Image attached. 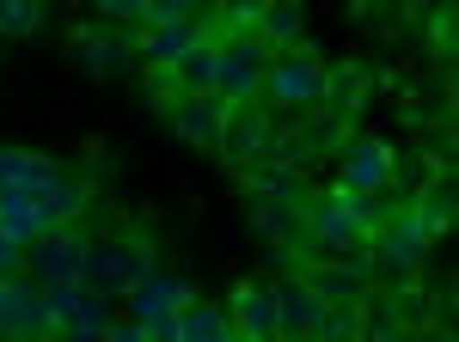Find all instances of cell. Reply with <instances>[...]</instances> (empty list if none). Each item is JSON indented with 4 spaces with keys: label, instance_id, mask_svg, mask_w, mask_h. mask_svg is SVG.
<instances>
[{
    "label": "cell",
    "instance_id": "d6986e66",
    "mask_svg": "<svg viewBox=\"0 0 459 342\" xmlns=\"http://www.w3.org/2000/svg\"><path fill=\"white\" fill-rule=\"evenodd\" d=\"M374 244H380V257H386L392 269H417L423 263V233L411 227V214H398V220H380V233H374Z\"/></svg>",
    "mask_w": 459,
    "mask_h": 342
},
{
    "label": "cell",
    "instance_id": "ac0fdd59",
    "mask_svg": "<svg viewBox=\"0 0 459 342\" xmlns=\"http://www.w3.org/2000/svg\"><path fill=\"white\" fill-rule=\"evenodd\" d=\"M178 342H239L227 306H209V300H190L178 312Z\"/></svg>",
    "mask_w": 459,
    "mask_h": 342
},
{
    "label": "cell",
    "instance_id": "9a60e30c",
    "mask_svg": "<svg viewBox=\"0 0 459 342\" xmlns=\"http://www.w3.org/2000/svg\"><path fill=\"white\" fill-rule=\"evenodd\" d=\"M74 56H80V68H86V73L110 80V73L129 68V56H135V31H117V25H105V31H80V37H74Z\"/></svg>",
    "mask_w": 459,
    "mask_h": 342
},
{
    "label": "cell",
    "instance_id": "7402d4cb",
    "mask_svg": "<svg viewBox=\"0 0 459 342\" xmlns=\"http://www.w3.org/2000/svg\"><path fill=\"white\" fill-rule=\"evenodd\" d=\"M404 214H411V227L423 233V244H435L447 227H454V202H447V196H423V202H411Z\"/></svg>",
    "mask_w": 459,
    "mask_h": 342
},
{
    "label": "cell",
    "instance_id": "83f0119b",
    "mask_svg": "<svg viewBox=\"0 0 459 342\" xmlns=\"http://www.w3.org/2000/svg\"><path fill=\"white\" fill-rule=\"evenodd\" d=\"M62 342H110V330H105V337H62Z\"/></svg>",
    "mask_w": 459,
    "mask_h": 342
},
{
    "label": "cell",
    "instance_id": "603a6c76",
    "mask_svg": "<svg viewBox=\"0 0 459 342\" xmlns=\"http://www.w3.org/2000/svg\"><path fill=\"white\" fill-rule=\"evenodd\" d=\"M37 25H43L37 0H0V37H31Z\"/></svg>",
    "mask_w": 459,
    "mask_h": 342
},
{
    "label": "cell",
    "instance_id": "ba28073f",
    "mask_svg": "<svg viewBox=\"0 0 459 342\" xmlns=\"http://www.w3.org/2000/svg\"><path fill=\"white\" fill-rule=\"evenodd\" d=\"M233 330L239 342H276V281H264V275H246L239 287H233Z\"/></svg>",
    "mask_w": 459,
    "mask_h": 342
},
{
    "label": "cell",
    "instance_id": "5bb4252c",
    "mask_svg": "<svg viewBox=\"0 0 459 342\" xmlns=\"http://www.w3.org/2000/svg\"><path fill=\"white\" fill-rule=\"evenodd\" d=\"M37 208H43V227H80V220H86V208H92V177L62 166L56 184H43V190H37Z\"/></svg>",
    "mask_w": 459,
    "mask_h": 342
},
{
    "label": "cell",
    "instance_id": "8fae6325",
    "mask_svg": "<svg viewBox=\"0 0 459 342\" xmlns=\"http://www.w3.org/2000/svg\"><path fill=\"white\" fill-rule=\"evenodd\" d=\"M196 300V287L184 281V275H172V269H153L147 281H135L129 287V318L135 324H153V318H178V312Z\"/></svg>",
    "mask_w": 459,
    "mask_h": 342
},
{
    "label": "cell",
    "instance_id": "2e32d148",
    "mask_svg": "<svg viewBox=\"0 0 459 342\" xmlns=\"http://www.w3.org/2000/svg\"><path fill=\"white\" fill-rule=\"evenodd\" d=\"M160 98H214V43H196L184 62L160 73Z\"/></svg>",
    "mask_w": 459,
    "mask_h": 342
},
{
    "label": "cell",
    "instance_id": "7c38bea8",
    "mask_svg": "<svg viewBox=\"0 0 459 342\" xmlns=\"http://www.w3.org/2000/svg\"><path fill=\"white\" fill-rule=\"evenodd\" d=\"M227 166H251L264 153V110L257 104H221V147Z\"/></svg>",
    "mask_w": 459,
    "mask_h": 342
},
{
    "label": "cell",
    "instance_id": "484cf974",
    "mask_svg": "<svg viewBox=\"0 0 459 342\" xmlns=\"http://www.w3.org/2000/svg\"><path fill=\"white\" fill-rule=\"evenodd\" d=\"M19 275H25V244L0 233V281H19Z\"/></svg>",
    "mask_w": 459,
    "mask_h": 342
},
{
    "label": "cell",
    "instance_id": "4316f807",
    "mask_svg": "<svg viewBox=\"0 0 459 342\" xmlns=\"http://www.w3.org/2000/svg\"><path fill=\"white\" fill-rule=\"evenodd\" d=\"M110 342H147V324H135V318H117V324H110Z\"/></svg>",
    "mask_w": 459,
    "mask_h": 342
},
{
    "label": "cell",
    "instance_id": "3957f363",
    "mask_svg": "<svg viewBox=\"0 0 459 342\" xmlns=\"http://www.w3.org/2000/svg\"><path fill=\"white\" fill-rule=\"evenodd\" d=\"M86 251H92V233H86V227H49V233L25 251V269L37 275V287L80 281V275H86Z\"/></svg>",
    "mask_w": 459,
    "mask_h": 342
},
{
    "label": "cell",
    "instance_id": "e0dca14e",
    "mask_svg": "<svg viewBox=\"0 0 459 342\" xmlns=\"http://www.w3.org/2000/svg\"><path fill=\"white\" fill-rule=\"evenodd\" d=\"M300 31H307V6H294V0H264V19H257L251 37H257L270 56H282V49L300 43Z\"/></svg>",
    "mask_w": 459,
    "mask_h": 342
},
{
    "label": "cell",
    "instance_id": "ffe728a7",
    "mask_svg": "<svg viewBox=\"0 0 459 342\" xmlns=\"http://www.w3.org/2000/svg\"><path fill=\"white\" fill-rule=\"evenodd\" d=\"M0 233H6V239H19L25 251H31V244L49 233V227H43L37 196H19V190H13V196H0Z\"/></svg>",
    "mask_w": 459,
    "mask_h": 342
},
{
    "label": "cell",
    "instance_id": "52a82bcc",
    "mask_svg": "<svg viewBox=\"0 0 459 342\" xmlns=\"http://www.w3.org/2000/svg\"><path fill=\"white\" fill-rule=\"evenodd\" d=\"M196 43H214L209 19H184V25H153V31H135V56H142V68L160 80V73L172 68V62H184Z\"/></svg>",
    "mask_w": 459,
    "mask_h": 342
},
{
    "label": "cell",
    "instance_id": "9c48e42d",
    "mask_svg": "<svg viewBox=\"0 0 459 342\" xmlns=\"http://www.w3.org/2000/svg\"><path fill=\"white\" fill-rule=\"evenodd\" d=\"M160 116L184 147H196V153L221 147V98H160Z\"/></svg>",
    "mask_w": 459,
    "mask_h": 342
},
{
    "label": "cell",
    "instance_id": "cb8c5ba5",
    "mask_svg": "<svg viewBox=\"0 0 459 342\" xmlns=\"http://www.w3.org/2000/svg\"><path fill=\"white\" fill-rule=\"evenodd\" d=\"M355 330H361V306H331L313 342H355Z\"/></svg>",
    "mask_w": 459,
    "mask_h": 342
},
{
    "label": "cell",
    "instance_id": "30bf717a",
    "mask_svg": "<svg viewBox=\"0 0 459 342\" xmlns=\"http://www.w3.org/2000/svg\"><path fill=\"white\" fill-rule=\"evenodd\" d=\"M392 171H398L392 147H386V141H374V135H361V141L343 147V184H337V190H350V196H374V190H386V184H392Z\"/></svg>",
    "mask_w": 459,
    "mask_h": 342
},
{
    "label": "cell",
    "instance_id": "4fadbf2b",
    "mask_svg": "<svg viewBox=\"0 0 459 342\" xmlns=\"http://www.w3.org/2000/svg\"><path fill=\"white\" fill-rule=\"evenodd\" d=\"M62 177V159L56 153H37V147H0V196H37L43 184Z\"/></svg>",
    "mask_w": 459,
    "mask_h": 342
},
{
    "label": "cell",
    "instance_id": "277c9868",
    "mask_svg": "<svg viewBox=\"0 0 459 342\" xmlns=\"http://www.w3.org/2000/svg\"><path fill=\"white\" fill-rule=\"evenodd\" d=\"M325 62H318L313 49H282V56H270V73H264V104H318L325 98Z\"/></svg>",
    "mask_w": 459,
    "mask_h": 342
},
{
    "label": "cell",
    "instance_id": "44dd1931",
    "mask_svg": "<svg viewBox=\"0 0 459 342\" xmlns=\"http://www.w3.org/2000/svg\"><path fill=\"white\" fill-rule=\"evenodd\" d=\"M110 324H117V306H110L105 294H92V287H86V294H80V306H74L68 318H62L56 342H62V337H105Z\"/></svg>",
    "mask_w": 459,
    "mask_h": 342
},
{
    "label": "cell",
    "instance_id": "6da1fadb",
    "mask_svg": "<svg viewBox=\"0 0 459 342\" xmlns=\"http://www.w3.org/2000/svg\"><path fill=\"white\" fill-rule=\"evenodd\" d=\"M160 269V251H153V233L147 227H110V233H92V251H86V287L92 294H129L135 281Z\"/></svg>",
    "mask_w": 459,
    "mask_h": 342
},
{
    "label": "cell",
    "instance_id": "5b68a950",
    "mask_svg": "<svg viewBox=\"0 0 459 342\" xmlns=\"http://www.w3.org/2000/svg\"><path fill=\"white\" fill-rule=\"evenodd\" d=\"M56 324H49V300L37 281H0V342H49Z\"/></svg>",
    "mask_w": 459,
    "mask_h": 342
},
{
    "label": "cell",
    "instance_id": "d4e9b609",
    "mask_svg": "<svg viewBox=\"0 0 459 342\" xmlns=\"http://www.w3.org/2000/svg\"><path fill=\"white\" fill-rule=\"evenodd\" d=\"M184 19H196V0H147L142 31H153V25H184Z\"/></svg>",
    "mask_w": 459,
    "mask_h": 342
},
{
    "label": "cell",
    "instance_id": "7a4b0ae2",
    "mask_svg": "<svg viewBox=\"0 0 459 342\" xmlns=\"http://www.w3.org/2000/svg\"><path fill=\"white\" fill-rule=\"evenodd\" d=\"M270 73V49L257 37H227L214 43V98L221 104H257Z\"/></svg>",
    "mask_w": 459,
    "mask_h": 342
},
{
    "label": "cell",
    "instance_id": "8992f818",
    "mask_svg": "<svg viewBox=\"0 0 459 342\" xmlns=\"http://www.w3.org/2000/svg\"><path fill=\"white\" fill-rule=\"evenodd\" d=\"M325 312H331V300L300 269L288 275V281H276V342H313Z\"/></svg>",
    "mask_w": 459,
    "mask_h": 342
}]
</instances>
